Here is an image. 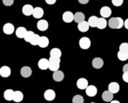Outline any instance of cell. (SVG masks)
<instances>
[{
	"label": "cell",
	"mask_w": 128,
	"mask_h": 103,
	"mask_svg": "<svg viewBox=\"0 0 128 103\" xmlns=\"http://www.w3.org/2000/svg\"><path fill=\"white\" fill-rule=\"evenodd\" d=\"M124 24L125 21L121 18H111L108 21V26L112 29H121Z\"/></svg>",
	"instance_id": "1"
},
{
	"label": "cell",
	"mask_w": 128,
	"mask_h": 103,
	"mask_svg": "<svg viewBox=\"0 0 128 103\" xmlns=\"http://www.w3.org/2000/svg\"><path fill=\"white\" fill-rule=\"evenodd\" d=\"M59 65H60V58L50 57L49 59V69L52 72H55L58 70Z\"/></svg>",
	"instance_id": "2"
},
{
	"label": "cell",
	"mask_w": 128,
	"mask_h": 103,
	"mask_svg": "<svg viewBox=\"0 0 128 103\" xmlns=\"http://www.w3.org/2000/svg\"><path fill=\"white\" fill-rule=\"evenodd\" d=\"M79 46H80L81 49H84V50L90 48V46H91V40H90L89 38L87 37L81 38L79 39Z\"/></svg>",
	"instance_id": "3"
},
{
	"label": "cell",
	"mask_w": 128,
	"mask_h": 103,
	"mask_svg": "<svg viewBox=\"0 0 128 103\" xmlns=\"http://www.w3.org/2000/svg\"><path fill=\"white\" fill-rule=\"evenodd\" d=\"M44 97L46 100L48 101H52L55 99L56 97V93L54 92V90L52 89H47L44 93Z\"/></svg>",
	"instance_id": "4"
},
{
	"label": "cell",
	"mask_w": 128,
	"mask_h": 103,
	"mask_svg": "<svg viewBox=\"0 0 128 103\" xmlns=\"http://www.w3.org/2000/svg\"><path fill=\"white\" fill-rule=\"evenodd\" d=\"M3 31L5 34L10 35V34H12L15 32V27H14V26L12 24H10V23H7V24H5L4 26Z\"/></svg>",
	"instance_id": "5"
},
{
	"label": "cell",
	"mask_w": 128,
	"mask_h": 103,
	"mask_svg": "<svg viewBox=\"0 0 128 103\" xmlns=\"http://www.w3.org/2000/svg\"><path fill=\"white\" fill-rule=\"evenodd\" d=\"M37 27L39 31H41V32H44V31H46L48 29V27H49V24H48L47 21L44 20V19H40V20L38 22Z\"/></svg>",
	"instance_id": "6"
},
{
	"label": "cell",
	"mask_w": 128,
	"mask_h": 103,
	"mask_svg": "<svg viewBox=\"0 0 128 103\" xmlns=\"http://www.w3.org/2000/svg\"><path fill=\"white\" fill-rule=\"evenodd\" d=\"M77 86L81 90L86 89V87L88 86V80L84 78H80L77 81Z\"/></svg>",
	"instance_id": "7"
},
{
	"label": "cell",
	"mask_w": 128,
	"mask_h": 103,
	"mask_svg": "<svg viewBox=\"0 0 128 103\" xmlns=\"http://www.w3.org/2000/svg\"><path fill=\"white\" fill-rule=\"evenodd\" d=\"M86 93L89 97H94L97 94V93H98V89H97V87L95 86L92 85V86H88L86 87Z\"/></svg>",
	"instance_id": "8"
},
{
	"label": "cell",
	"mask_w": 128,
	"mask_h": 103,
	"mask_svg": "<svg viewBox=\"0 0 128 103\" xmlns=\"http://www.w3.org/2000/svg\"><path fill=\"white\" fill-rule=\"evenodd\" d=\"M63 20L66 23H72L74 20V14L71 12H66L63 14Z\"/></svg>",
	"instance_id": "9"
},
{
	"label": "cell",
	"mask_w": 128,
	"mask_h": 103,
	"mask_svg": "<svg viewBox=\"0 0 128 103\" xmlns=\"http://www.w3.org/2000/svg\"><path fill=\"white\" fill-rule=\"evenodd\" d=\"M38 67L40 68L41 70L49 69V59H44V58L40 59V60L38 63Z\"/></svg>",
	"instance_id": "10"
},
{
	"label": "cell",
	"mask_w": 128,
	"mask_h": 103,
	"mask_svg": "<svg viewBox=\"0 0 128 103\" xmlns=\"http://www.w3.org/2000/svg\"><path fill=\"white\" fill-rule=\"evenodd\" d=\"M100 15L101 17L104 18H109L110 16L112 15V10L109 6H103L101 9H100Z\"/></svg>",
	"instance_id": "11"
},
{
	"label": "cell",
	"mask_w": 128,
	"mask_h": 103,
	"mask_svg": "<svg viewBox=\"0 0 128 103\" xmlns=\"http://www.w3.org/2000/svg\"><path fill=\"white\" fill-rule=\"evenodd\" d=\"M92 65L95 69H100L104 66V61L101 58H95V59H93Z\"/></svg>",
	"instance_id": "12"
},
{
	"label": "cell",
	"mask_w": 128,
	"mask_h": 103,
	"mask_svg": "<svg viewBox=\"0 0 128 103\" xmlns=\"http://www.w3.org/2000/svg\"><path fill=\"white\" fill-rule=\"evenodd\" d=\"M64 73H63L62 71H60V70H57V71H55L53 73V75H52V78H53V79L55 81H57V82H60V81H62L63 79H64Z\"/></svg>",
	"instance_id": "13"
},
{
	"label": "cell",
	"mask_w": 128,
	"mask_h": 103,
	"mask_svg": "<svg viewBox=\"0 0 128 103\" xmlns=\"http://www.w3.org/2000/svg\"><path fill=\"white\" fill-rule=\"evenodd\" d=\"M33 10H34V8L32 7V5H24L23 8H22L23 14L26 15V16L32 15V13H33Z\"/></svg>",
	"instance_id": "14"
},
{
	"label": "cell",
	"mask_w": 128,
	"mask_h": 103,
	"mask_svg": "<svg viewBox=\"0 0 128 103\" xmlns=\"http://www.w3.org/2000/svg\"><path fill=\"white\" fill-rule=\"evenodd\" d=\"M10 73H12V71H10V68L9 67V66H4L0 68V75H1L2 77H4V78L9 77L10 75Z\"/></svg>",
	"instance_id": "15"
},
{
	"label": "cell",
	"mask_w": 128,
	"mask_h": 103,
	"mask_svg": "<svg viewBox=\"0 0 128 103\" xmlns=\"http://www.w3.org/2000/svg\"><path fill=\"white\" fill-rule=\"evenodd\" d=\"M113 94H114V93H112L111 91H109V90L103 92V93H102L103 100H104V101H106V102H110L113 99Z\"/></svg>",
	"instance_id": "16"
},
{
	"label": "cell",
	"mask_w": 128,
	"mask_h": 103,
	"mask_svg": "<svg viewBox=\"0 0 128 103\" xmlns=\"http://www.w3.org/2000/svg\"><path fill=\"white\" fill-rule=\"evenodd\" d=\"M32 15L35 19H41L44 16V10L41 7H35Z\"/></svg>",
	"instance_id": "17"
},
{
	"label": "cell",
	"mask_w": 128,
	"mask_h": 103,
	"mask_svg": "<svg viewBox=\"0 0 128 103\" xmlns=\"http://www.w3.org/2000/svg\"><path fill=\"white\" fill-rule=\"evenodd\" d=\"M89 27H90V25L88 23V21H83V22L79 23L78 25V31H80L81 32H86L88 30H89Z\"/></svg>",
	"instance_id": "18"
},
{
	"label": "cell",
	"mask_w": 128,
	"mask_h": 103,
	"mask_svg": "<svg viewBox=\"0 0 128 103\" xmlns=\"http://www.w3.org/2000/svg\"><path fill=\"white\" fill-rule=\"evenodd\" d=\"M108 90L112 93H117L120 91V85L117 82H111L108 86Z\"/></svg>",
	"instance_id": "19"
},
{
	"label": "cell",
	"mask_w": 128,
	"mask_h": 103,
	"mask_svg": "<svg viewBox=\"0 0 128 103\" xmlns=\"http://www.w3.org/2000/svg\"><path fill=\"white\" fill-rule=\"evenodd\" d=\"M14 93H15V91H13L12 89L5 90L4 93V98L6 100H9V101H10V100H13Z\"/></svg>",
	"instance_id": "20"
},
{
	"label": "cell",
	"mask_w": 128,
	"mask_h": 103,
	"mask_svg": "<svg viewBox=\"0 0 128 103\" xmlns=\"http://www.w3.org/2000/svg\"><path fill=\"white\" fill-rule=\"evenodd\" d=\"M26 32H27L26 29L23 26H20L16 30V36H17L18 38H19V39H24Z\"/></svg>",
	"instance_id": "21"
},
{
	"label": "cell",
	"mask_w": 128,
	"mask_h": 103,
	"mask_svg": "<svg viewBox=\"0 0 128 103\" xmlns=\"http://www.w3.org/2000/svg\"><path fill=\"white\" fill-rule=\"evenodd\" d=\"M32 69H30V67H29V66H24V67L21 68L20 73L24 78L30 77V75H32Z\"/></svg>",
	"instance_id": "22"
},
{
	"label": "cell",
	"mask_w": 128,
	"mask_h": 103,
	"mask_svg": "<svg viewBox=\"0 0 128 103\" xmlns=\"http://www.w3.org/2000/svg\"><path fill=\"white\" fill-rule=\"evenodd\" d=\"M38 46H40L41 48H46L49 46V39L46 36H42L40 37V39H39L38 42Z\"/></svg>",
	"instance_id": "23"
},
{
	"label": "cell",
	"mask_w": 128,
	"mask_h": 103,
	"mask_svg": "<svg viewBox=\"0 0 128 103\" xmlns=\"http://www.w3.org/2000/svg\"><path fill=\"white\" fill-rule=\"evenodd\" d=\"M88 23L90 25V27H97L98 26V18L96 17V16H91L88 19Z\"/></svg>",
	"instance_id": "24"
},
{
	"label": "cell",
	"mask_w": 128,
	"mask_h": 103,
	"mask_svg": "<svg viewBox=\"0 0 128 103\" xmlns=\"http://www.w3.org/2000/svg\"><path fill=\"white\" fill-rule=\"evenodd\" d=\"M24 99V94L21 91H15L13 97V101L15 102H21Z\"/></svg>",
	"instance_id": "25"
},
{
	"label": "cell",
	"mask_w": 128,
	"mask_h": 103,
	"mask_svg": "<svg viewBox=\"0 0 128 103\" xmlns=\"http://www.w3.org/2000/svg\"><path fill=\"white\" fill-rule=\"evenodd\" d=\"M74 21L78 24H79V23L83 22V21H84V14L83 13V12H76V13L74 14Z\"/></svg>",
	"instance_id": "26"
},
{
	"label": "cell",
	"mask_w": 128,
	"mask_h": 103,
	"mask_svg": "<svg viewBox=\"0 0 128 103\" xmlns=\"http://www.w3.org/2000/svg\"><path fill=\"white\" fill-rule=\"evenodd\" d=\"M62 55L61 50L58 48H52L50 51V57H54V58H60Z\"/></svg>",
	"instance_id": "27"
},
{
	"label": "cell",
	"mask_w": 128,
	"mask_h": 103,
	"mask_svg": "<svg viewBox=\"0 0 128 103\" xmlns=\"http://www.w3.org/2000/svg\"><path fill=\"white\" fill-rule=\"evenodd\" d=\"M107 25H108V22H106V19L101 17V18H100V19H98V26H97V28L104 29Z\"/></svg>",
	"instance_id": "28"
},
{
	"label": "cell",
	"mask_w": 128,
	"mask_h": 103,
	"mask_svg": "<svg viewBox=\"0 0 128 103\" xmlns=\"http://www.w3.org/2000/svg\"><path fill=\"white\" fill-rule=\"evenodd\" d=\"M117 56H118V59L121 61H125L128 59V52L120 51L118 52V54H117Z\"/></svg>",
	"instance_id": "29"
},
{
	"label": "cell",
	"mask_w": 128,
	"mask_h": 103,
	"mask_svg": "<svg viewBox=\"0 0 128 103\" xmlns=\"http://www.w3.org/2000/svg\"><path fill=\"white\" fill-rule=\"evenodd\" d=\"M39 39H40V37H39L38 34H34L33 38H32V39L30 40V45H32V46H38V42H39Z\"/></svg>",
	"instance_id": "30"
},
{
	"label": "cell",
	"mask_w": 128,
	"mask_h": 103,
	"mask_svg": "<svg viewBox=\"0 0 128 103\" xmlns=\"http://www.w3.org/2000/svg\"><path fill=\"white\" fill-rule=\"evenodd\" d=\"M34 34H35V33H34L33 32H30V31H27V32H26V36H24V39L26 41V42H29V43H30V40L32 39V38H33Z\"/></svg>",
	"instance_id": "31"
},
{
	"label": "cell",
	"mask_w": 128,
	"mask_h": 103,
	"mask_svg": "<svg viewBox=\"0 0 128 103\" xmlns=\"http://www.w3.org/2000/svg\"><path fill=\"white\" fill-rule=\"evenodd\" d=\"M72 102L73 103H83L84 102V98H83L82 95H75L72 98Z\"/></svg>",
	"instance_id": "32"
},
{
	"label": "cell",
	"mask_w": 128,
	"mask_h": 103,
	"mask_svg": "<svg viewBox=\"0 0 128 103\" xmlns=\"http://www.w3.org/2000/svg\"><path fill=\"white\" fill-rule=\"evenodd\" d=\"M120 51L128 52V43H122L120 46Z\"/></svg>",
	"instance_id": "33"
},
{
	"label": "cell",
	"mask_w": 128,
	"mask_h": 103,
	"mask_svg": "<svg viewBox=\"0 0 128 103\" xmlns=\"http://www.w3.org/2000/svg\"><path fill=\"white\" fill-rule=\"evenodd\" d=\"M124 0H112V4L114 6H120V5H123Z\"/></svg>",
	"instance_id": "34"
},
{
	"label": "cell",
	"mask_w": 128,
	"mask_h": 103,
	"mask_svg": "<svg viewBox=\"0 0 128 103\" xmlns=\"http://www.w3.org/2000/svg\"><path fill=\"white\" fill-rule=\"evenodd\" d=\"M14 3V0H3V4L5 6H10Z\"/></svg>",
	"instance_id": "35"
},
{
	"label": "cell",
	"mask_w": 128,
	"mask_h": 103,
	"mask_svg": "<svg viewBox=\"0 0 128 103\" xmlns=\"http://www.w3.org/2000/svg\"><path fill=\"white\" fill-rule=\"evenodd\" d=\"M122 79H123V80L125 81V82L128 83V72H125V73H123Z\"/></svg>",
	"instance_id": "36"
},
{
	"label": "cell",
	"mask_w": 128,
	"mask_h": 103,
	"mask_svg": "<svg viewBox=\"0 0 128 103\" xmlns=\"http://www.w3.org/2000/svg\"><path fill=\"white\" fill-rule=\"evenodd\" d=\"M57 0H46V3L48 4V5H54L56 3Z\"/></svg>",
	"instance_id": "37"
},
{
	"label": "cell",
	"mask_w": 128,
	"mask_h": 103,
	"mask_svg": "<svg viewBox=\"0 0 128 103\" xmlns=\"http://www.w3.org/2000/svg\"><path fill=\"white\" fill-rule=\"evenodd\" d=\"M78 2L81 5H86V4L89 2V0H78Z\"/></svg>",
	"instance_id": "38"
},
{
	"label": "cell",
	"mask_w": 128,
	"mask_h": 103,
	"mask_svg": "<svg viewBox=\"0 0 128 103\" xmlns=\"http://www.w3.org/2000/svg\"><path fill=\"white\" fill-rule=\"evenodd\" d=\"M123 72H128V64H126L125 66H123Z\"/></svg>",
	"instance_id": "39"
},
{
	"label": "cell",
	"mask_w": 128,
	"mask_h": 103,
	"mask_svg": "<svg viewBox=\"0 0 128 103\" xmlns=\"http://www.w3.org/2000/svg\"><path fill=\"white\" fill-rule=\"evenodd\" d=\"M124 26H125L126 29H127V30H128V19L125 20V24H124Z\"/></svg>",
	"instance_id": "40"
},
{
	"label": "cell",
	"mask_w": 128,
	"mask_h": 103,
	"mask_svg": "<svg viewBox=\"0 0 128 103\" xmlns=\"http://www.w3.org/2000/svg\"><path fill=\"white\" fill-rule=\"evenodd\" d=\"M111 102L112 103H120V101H118V100H111Z\"/></svg>",
	"instance_id": "41"
}]
</instances>
